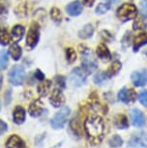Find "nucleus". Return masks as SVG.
I'll use <instances>...</instances> for the list:
<instances>
[{
  "label": "nucleus",
  "mask_w": 147,
  "mask_h": 148,
  "mask_svg": "<svg viewBox=\"0 0 147 148\" xmlns=\"http://www.w3.org/2000/svg\"><path fill=\"white\" fill-rule=\"evenodd\" d=\"M135 96H137L135 92L130 88H122L118 92V100L122 103H124V104L134 103L135 100Z\"/></svg>",
  "instance_id": "obj_11"
},
{
  "label": "nucleus",
  "mask_w": 147,
  "mask_h": 148,
  "mask_svg": "<svg viewBox=\"0 0 147 148\" xmlns=\"http://www.w3.org/2000/svg\"><path fill=\"white\" fill-rule=\"evenodd\" d=\"M129 145L132 147L147 148V135L144 133H137L130 139Z\"/></svg>",
  "instance_id": "obj_9"
},
{
  "label": "nucleus",
  "mask_w": 147,
  "mask_h": 148,
  "mask_svg": "<svg viewBox=\"0 0 147 148\" xmlns=\"http://www.w3.org/2000/svg\"><path fill=\"white\" fill-rule=\"evenodd\" d=\"M55 79H56V84L58 85V87L60 89H64L66 87V82H65L64 77H62V76L55 77Z\"/></svg>",
  "instance_id": "obj_36"
},
{
  "label": "nucleus",
  "mask_w": 147,
  "mask_h": 148,
  "mask_svg": "<svg viewBox=\"0 0 147 148\" xmlns=\"http://www.w3.org/2000/svg\"><path fill=\"white\" fill-rule=\"evenodd\" d=\"M40 40V25L38 22L33 21L30 25L28 32H27L26 36V44L25 47L28 51H32L34 49Z\"/></svg>",
  "instance_id": "obj_3"
},
{
  "label": "nucleus",
  "mask_w": 147,
  "mask_h": 148,
  "mask_svg": "<svg viewBox=\"0 0 147 148\" xmlns=\"http://www.w3.org/2000/svg\"><path fill=\"white\" fill-rule=\"evenodd\" d=\"M87 74L82 68H75L71 73L70 80L74 86H81L86 82Z\"/></svg>",
  "instance_id": "obj_7"
},
{
  "label": "nucleus",
  "mask_w": 147,
  "mask_h": 148,
  "mask_svg": "<svg viewBox=\"0 0 147 148\" xmlns=\"http://www.w3.org/2000/svg\"><path fill=\"white\" fill-rule=\"evenodd\" d=\"M51 16L52 18V21L54 22H56V23H60L61 21H62V13H61L60 9H58L56 7L51 8Z\"/></svg>",
  "instance_id": "obj_27"
},
{
  "label": "nucleus",
  "mask_w": 147,
  "mask_h": 148,
  "mask_svg": "<svg viewBox=\"0 0 147 148\" xmlns=\"http://www.w3.org/2000/svg\"><path fill=\"white\" fill-rule=\"evenodd\" d=\"M109 143L111 147L117 148V147H120L122 145V143H123V139H122L118 135H115L109 139Z\"/></svg>",
  "instance_id": "obj_31"
},
{
  "label": "nucleus",
  "mask_w": 147,
  "mask_h": 148,
  "mask_svg": "<svg viewBox=\"0 0 147 148\" xmlns=\"http://www.w3.org/2000/svg\"><path fill=\"white\" fill-rule=\"evenodd\" d=\"M9 12V1L0 0V18H5Z\"/></svg>",
  "instance_id": "obj_29"
},
{
  "label": "nucleus",
  "mask_w": 147,
  "mask_h": 148,
  "mask_svg": "<svg viewBox=\"0 0 147 148\" xmlns=\"http://www.w3.org/2000/svg\"><path fill=\"white\" fill-rule=\"evenodd\" d=\"M71 113V110L68 107H65L55 113V115L52 117L51 124L53 129H61L64 127L66 121H67L69 115Z\"/></svg>",
  "instance_id": "obj_6"
},
{
  "label": "nucleus",
  "mask_w": 147,
  "mask_h": 148,
  "mask_svg": "<svg viewBox=\"0 0 147 148\" xmlns=\"http://www.w3.org/2000/svg\"><path fill=\"white\" fill-rule=\"evenodd\" d=\"M82 2H83V4L86 5L87 7H92L95 0H82Z\"/></svg>",
  "instance_id": "obj_40"
},
{
  "label": "nucleus",
  "mask_w": 147,
  "mask_h": 148,
  "mask_svg": "<svg viewBox=\"0 0 147 148\" xmlns=\"http://www.w3.org/2000/svg\"><path fill=\"white\" fill-rule=\"evenodd\" d=\"M140 13L144 18H147V0H142L140 2Z\"/></svg>",
  "instance_id": "obj_37"
},
{
  "label": "nucleus",
  "mask_w": 147,
  "mask_h": 148,
  "mask_svg": "<svg viewBox=\"0 0 147 148\" xmlns=\"http://www.w3.org/2000/svg\"><path fill=\"white\" fill-rule=\"evenodd\" d=\"M51 87V82L49 79H44L40 82V84L38 85V94L41 97H46V95L49 93Z\"/></svg>",
  "instance_id": "obj_20"
},
{
  "label": "nucleus",
  "mask_w": 147,
  "mask_h": 148,
  "mask_svg": "<svg viewBox=\"0 0 147 148\" xmlns=\"http://www.w3.org/2000/svg\"><path fill=\"white\" fill-rule=\"evenodd\" d=\"M28 7H27V3L26 2H23V3H21L19 5L16 7L15 9V14L18 18H25L28 14Z\"/></svg>",
  "instance_id": "obj_26"
},
{
  "label": "nucleus",
  "mask_w": 147,
  "mask_h": 148,
  "mask_svg": "<svg viewBox=\"0 0 147 148\" xmlns=\"http://www.w3.org/2000/svg\"><path fill=\"white\" fill-rule=\"evenodd\" d=\"M2 82H3V77L0 74V88H1V86H2Z\"/></svg>",
  "instance_id": "obj_41"
},
{
  "label": "nucleus",
  "mask_w": 147,
  "mask_h": 148,
  "mask_svg": "<svg viewBox=\"0 0 147 148\" xmlns=\"http://www.w3.org/2000/svg\"><path fill=\"white\" fill-rule=\"evenodd\" d=\"M49 102L54 108H60L65 104V97L62 92V89L56 87L53 89L49 98Z\"/></svg>",
  "instance_id": "obj_8"
},
{
  "label": "nucleus",
  "mask_w": 147,
  "mask_h": 148,
  "mask_svg": "<svg viewBox=\"0 0 147 148\" xmlns=\"http://www.w3.org/2000/svg\"><path fill=\"white\" fill-rule=\"evenodd\" d=\"M138 100H139V102L144 107L147 108V91L146 90L140 92L139 95H138Z\"/></svg>",
  "instance_id": "obj_35"
},
{
  "label": "nucleus",
  "mask_w": 147,
  "mask_h": 148,
  "mask_svg": "<svg viewBox=\"0 0 147 148\" xmlns=\"http://www.w3.org/2000/svg\"><path fill=\"white\" fill-rule=\"evenodd\" d=\"M147 45V32L141 33V34L137 35V37L134 39V45H133V49L134 51L137 52L141 47Z\"/></svg>",
  "instance_id": "obj_19"
},
{
  "label": "nucleus",
  "mask_w": 147,
  "mask_h": 148,
  "mask_svg": "<svg viewBox=\"0 0 147 148\" xmlns=\"http://www.w3.org/2000/svg\"><path fill=\"white\" fill-rule=\"evenodd\" d=\"M134 29L135 30H142V29H145L147 24L146 22L143 21V19H140V18H137L135 19V22H134Z\"/></svg>",
  "instance_id": "obj_34"
},
{
  "label": "nucleus",
  "mask_w": 147,
  "mask_h": 148,
  "mask_svg": "<svg viewBox=\"0 0 147 148\" xmlns=\"http://www.w3.org/2000/svg\"><path fill=\"white\" fill-rule=\"evenodd\" d=\"M121 67H122V65L119 61H114V62H112V64L107 68V72H106L107 77H112L116 76V75L119 73V71L121 70Z\"/></svg>",
  "instance_id": "obj_24"
},
{
  "label": "nucleus",
  "mask_w": 147,
  "mask_h": 148,
  "mask_svg": "<svg viewBox=\"0 0 147 148\" xmlns=\"http://www.w3.org/2000/svg\"><path fill=\"white\" fill-rule=\"evenodd\" d=\"M115 126L118 129H126V128H128V119H127V117L124 114H118L115 117Z\"/></svg>",
  "instance_id": "obj_25"
},
{
  "label": "nucleus",
  "mask_w": 147,
  "mask_h": 148,
  "mask_svg": "<svg viewBox=\"0 0 147 148\" xmlns=\"http://www.w3.org/2000/svg\"><path fill=\"white\" fill-rule=\"evenodd\" d=\"M7 148H26V145L24 141L19 138L18 136L13 135L11 136L6 142Z\"/></svg>",
  "instance_id": "obj_16"
},
{
  "label": "nucleus",
  "mask_w": 147,
  "mask_h": 148,
  "mask_svg": "<svg viewBox=\"0 0 147 148\" xmlns=\"http://www.w3.org/2000/svg\"><path fill=\"white\" fill-rule=\"evenodd\" d=\"M66 12L71 16H77L82 12V5L79 1H73L66 6Z\"/></svg>",
  "instance_id": "obj_13"
},
{
  "label": "nucleus",
  "mask_w": 147,
  "mask_h": 148,
  "mask_svg": "<svg viewBox=\"0 0 147 148\" xmlns=\"http://www.w3.org/2000/svg\"><path fill=\"white\" fill-rule=\"evenodd\" d=\"M109 9H110L109 3H100L96 8V13L99 14V15H103V14H106Z\"/></svg>",
  "instance_id": "obj_33"
},
{
  "label": "nucleus",
  "mask_w": 147,
  "mask_h": 148,
  "mask_svg": "<svg viewBox=\"0 0 147 148\" xmlns=\"http://www.w3.org/2000/svg\"><path fill=\"white\" fill-rule=\"evenodd\" d=\"M80 47V54L82 56V61H81L82 69L86 72L87 75H90L91 73L96 71L98 63H97L95 58L93 57V55L90 51V49H87L86 47Z\"/></svg>",
  "instance_id": "obj_2"
},
{
  "label": "nucleus",
  "mask_w": 147,
  "mask_h": 148,
  "mask_svg": "<svg viewBox=\"0 0 147 148\" xmlns=\"http://www.w3.org/2000/svg\"><path fill=\"white\" fill-rule=\"evenodd\" d=\"M0 108H1V106H0Z\"/></svg>",
  "instance_id": "obj_42"
},
{
  "label": "nucleus",
  "mask_w": 147,
  "mask_h": 148,
  "mask_svg": "<svg viewBox=\"0 0 147 148\" xmlns=\"http://www.w3.org/2000/svg\"><path fill=\"white\" fill-rule=\"evenodd\" d=\"M11 34L8 32L6 27L1 26L0 27V45L1 46H8L11 42Z\"/></svg>",
  "instance_id": "obj_23"
},
{
  "label": "nucleus",
  "mask_w": 147,
  "mask_h": 148,
  "mask_svg": "<svg viewBox=\"0 0 147 148\" xmlns=\"http://www.w3.org/2000/svg\"><path fill=\"white\" fill-rule=\"evenodd\" d=\"M131 118H132L133 125L135 127L140 128L145 124V117H144L143 113L139 110L134 108L131 112Z\"/></svg>",
  "instance_id": "obj_12"
},
{
  "label": "nucleus",
  "mask_w": 147,
  "mask_h": 148,
  "mask_svg": "<svg viewBox=\"0 0 147 148\" xmlns=\"http://www.w3.org/2000/svg\"><path fill=\"white\" fill-rule=\"evenodd\" d=\"M25 116H26V111L23 107L18 106V107L15 108L14 112H13V119L16 124H18V125L23 124L24 122V120H25Z\"/></svg>",
  "instance_id": "obj_17"
},
{
  "label": "nucleus",
  "mask_w": 147,
  "mask_h": 148,
  "mask_svg": "<svg viewBox=\"0 0 147 148\" xmlns=\"http://www.w3.org/2000/svg\"><path fill=\"white\" fill-rule=\"evenodd\" d=\"M9 52L11 57L15 61H18L21 58V56H23V49H21V46L16 43L12 44V46L10 47Z\"/></svg>",
  "instance_id": "obj_21"
},
{
  "label": "nucleus",
  "mask_w": 147,
  "mask_h": 148,
  "mask_svg": "<svg viewBox=\"0 0 147 148\" xmlns=\"http://www.w3.org/2000/svg\"><path fill=\"white\" fill-rule=\"evenodd\" d=\"M93 33H94L93 25L88 23V24H85V25L79 31V37L80 39H84L85 40V39H89L92 37Z\"/></svg>",
  "instance_id": "obj_22"
},
{
  "label": "nucleus",
  "mask_w": 147,
  "mask_h": 148,
  "mask_svg": "<svg viewBox=\"0 0 147 148\" xmlns=\"http://www.w3.org/2000/svg\"><path fill=\"white\" fill-rule=\"evenodd\" d=\"M117 18L122 21H128L135 19L137 16V9L134 4L124 3L117 10Z\"/></svg>",
  "instance_id": "obj_4"
},
{
  "label": "nucleus",
  "mask_w": 147,
  "mask_h": 148,
  "mask_svg": "<svg viewBox=\"0 0 147 148\" xmlns=\"http://www.w3.org/2000/svg\"><path fill=\"white\" fill-rule=\"evenodd\" d=\"M7 130H8L7 124L4 121H2V120L0 119V134H3L5 132H7Z\"/></svg>",
  "instance_id": "obj_39"
},
{
  "label": "nucleus",
  "mask_w": 147,
  "mask_h": 148,
  "mask_svg": "<svg viewBox=\"0 0 147 148\" xmlns=\"http://www.w3.org/2000/svg\"><path fill=\"white\" fill-rule=\"evenodd\" d=\"M25 79V70L23 67L16 65L10 70L9 75H8V79L11 84L18 86L21 85Z\"/></svg>",
  "instance_id": "obj_5"
},
{
  "label": "nucleus",
  "mask_w": 147,
  "mask_h": 148,
  "mask_svg": "<svg viewBox=\"0 0 147 148\" xmlns=\"http://www.w3.org/2000/svg\"><path fill=\"white\" fill-rule=\"evenodd\" d=\"M8 52L6 51H0V71H3L8 65Z\"/></svg>",
  "instance_id": "obj_28"
},
{
  "label": "nucleus",
  "mask_w": 147,
  "mask_h": 148,
  "mask_svg": "<svg viewBox=\"0 0 147 148\" xmlns=\"http://www.w3.org/2000/svg\"><path fill=\"white\" fill-rule=\"evenodd\" d=\"M28 112L32 117H39L43 113V104L39 99L34 100L29 106Z\"/></svg>",
  "instance_id": "obj_15"
},
{
  "label": "nucleus",
  "mask_w": 147,
  "mask_h": 148,
  "mask_svg": "<svg viewBox=\"0 0 147 148\" xmlns=\"http://www.w3.org/2000/svg\"><path fill=\"white\" fill-rule=\"evenodd\" d=\"M34 76H35V79H38L39 82H42V80L45 79V75H44V73L41 71V70L37 69L34 73Z\"/></svg>",
  "instance_id": "obj_38"
},
{
  "label": "nucleus",
  "mask_w": 147,
  "mask_h": 148,
  "mask_svg": "<svg viewBox=\"0 0 147 148\" xmlns=\"http://www.w3.org/2000/svg\"><path fill=\"white\" fill-rule=\"evenodd\" d=\"M84 129L90 141L93 143H99L106 132V124L101 116L91 115L85 120Z\"/></svg>",
  "instance_id": "obj_1"
},
{
  "label": "nucleus",
  "mask_w": 147,
  "mask_h": 148,
  "mask_svg": "<svg viewBox=\"0 0 147 148\" xmlns=\"http://www.w3.org/2000/svg\"><path fill=\"white\" fill-rule=\"evenodd\" d=\"M96 54L100 59L107 62L111 59V53H110L109 49L105 44H100L96 49Z\"/></svg>",
  "instance_id": "obj_14"
},
{
  "label": "nucleus",
  "mask_w": 147,
  "mask_h": 148,
  "mask_svg": "<svg viewBox=\"0 0 147 148\" xmlns=\"http://www.w3.org/2000/svg\"><path fill=\"white\" fill-rule=\"evenodd\" d=\"M65 54H66V59H67V61L69 63H74L75 61H76L77 53H76V51H75L74 49H72V47H68V49H66Z\"/></svg>",
  "instance_id": "obj_30"
},
{
  "label": "nucleus",
  "mask_w": 147,
  "mask_h": 148,
  "mask_svg": "<svg viewBox=\"0 0 147 148\" xmlns=\"http://www.w3.org/2000/svg\"><path fill=\"white\" fill-rule=\"evenodd\" d=\"M107 77V76L106 73L100 72V73H98V74L96 75L95 77H94V82H95L96 84L101 85V84H103V83H105Z\"/></svg>",
  "instance_id": "obj_32"
},
{
  "label": "nucleus",
  "mask_w": 147,
  "mask_h": 148,
  "mask_svg": "<svg viewBox=\"0 0 147 148\" xmlns=\"http://www.w3.org/2000/svg\"><path fill=\"white\" fill-rule=\"evenodd\" d=\"M24 33H25V28H24L23 25L21 24H16L12 28V31H11V37L15 43H18L23 38Z\"/></svg>",
  "instance_id": "obj_18"
},
{
  "label": "nucleus",
  "mask_w": 147,
  "mask_h": 148,
  "mask_svg": "<svg viewBox=\"0 0 147 148\" xmlns=\"http://www.w3.org/2000/svg\"><path fill=\"white\" fill-rule=\"evenodd\" d=\"M133 84L135 86H144L147 84V71L145 69L140 70V71H135L131 76Z\"/></svg>",
  "instance_id": "obj_10"
}]
</instances>
